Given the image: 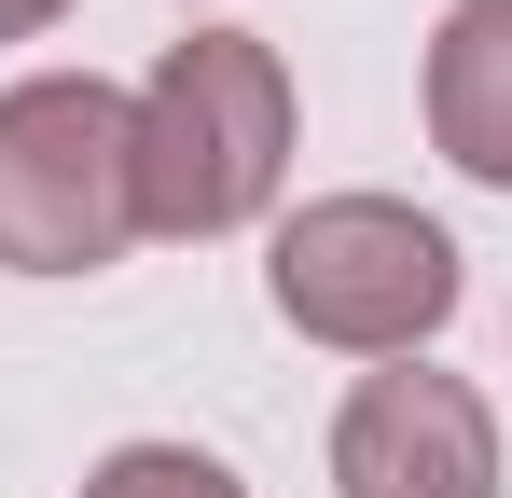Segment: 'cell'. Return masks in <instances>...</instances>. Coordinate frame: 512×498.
Masks as SVG:
<instances>
[{"instance_id":"cell-1","label":"cell","mask_w":512,"mask_h":498,"mask_svg":"<svg viewBox=\"0 0 512 498\" xmlns=\"http://www.w3.org/2000/svg\"><path fill=\"white\" fill-rule=\"evenodd\" d=\"M139 139V236H250L291 180V56L263 28H180L125 97Z\"/></svg>"},{"instance_id":"cell-2","label":"cell","mask_w":512,"mask_h":498,"mask_svg":"<svg viewBox=\"0 0 512 498\" xmlns=\"http://www.w3.org/2000/svg\"><path fill=\"white\" fill-rule=\"evenodd\" d=\"M263 305L333 360H429L457 319V236L402 194H305L263 249Z\"/></svg>"},{"instance_id":"cell-3","label":"cell","mask_w":512,"mask_h":498,"mask_svg":"<svg viewBox=\"0 0 512 498\" xmlns=\"http://www.w3.org/2000/svg\"><path fill=\"white\" fill-rule=\"evenodd\" d=\"M125 249H139L125 83H97V70L0 83V277H97Z\"/></svg>"},{"instance_id":"cell-4","label":"cell","mask_w":512,"mask_h":498,"mask_svg":"<svg viewBox=\"0 0 512 498\" xmlns=\"http://www.w3.org/2000/svg\"><path fill=\"white\" fill-rule=\"evenodd\" d=\"M333 498H499V415L443 360H374L333 415Z\"/></svg>"},{"instance_id":"cell-5","label":"cell","mask_w":512,"mask_h":498,"mask_svg":"<svg viewBox=\"0 0 512 498\" xmlns=\"http://www.w3.org/2000/svg\"><path fill=\"white\" fill-rule=\"evenodd\" d=\"M429 153L512 194V0H457L429 28Z\"/></svg>"},{"instance_id":"cell-6","label":"cell","mask_w":512,"mask_h":498,"mask_svg":"<svg viewBox=\"0 0 512 498\" xmlns=\"http://www.w3.org/2000/svg\"><path fill=\"white\" fill-rule=\"evenodd\" d=\"M84 498H250V485H236L208 443H111L84 471Z\"/></svg>"},{"instance_id":"cell-7","label":"cell","mask_w":512,"mask_h":498,"mask_svg":"<svg viewBox=\"0 0 512 498\" xmlns=\"http://www.w3.org/2000/svg\"><path fill=\"white\" fill-rule=\"evenodd\" d=\"M56 14H70V0H0V42H42Z\"/></svg>"}]
</instances>
